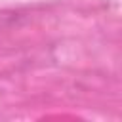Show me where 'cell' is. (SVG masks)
<instances>
[{"label": "cell", "mask_w": 122, "mask_h": 122, "mask_svg": "<svg viewBox=\"0 0 122 122\" xmlns=\"http://www.w3.org/2000/svg\"><path fill=\"white\" fill-rule=\"evenodd\" d=\"M25 13L19 10H0V30H6L10 27H17L21 21H25Z\"/></svg>", "instance_id": "1"}]
</instances>
